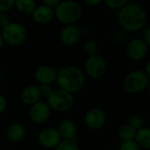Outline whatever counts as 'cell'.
<instances>
[{
    "label": "cell",
    "mask_w": 150,
    "mask_h": 150,
    "mask_svg": "<svg viewBox=\"0 0 150 150\" xmlns=\"http://www.w3.org/2000/svg\"><path fill=\"white\" fill-rule=\"evenodd\" d=\"M145 10L135 3H127L118 11V21L126 31L135 33L142 30L147 24Z\"/></svg>",
    "instance_id": "6da1fadb"
},
{
    "label": "cell",
    "mask_w": 150,
    "mask_h": 150,
    "mask_svg": "<svg viewBox=\"0 0 150 150\" xmlns=\"http://www.w3.org/2000/svg\"><path fill=\"white\" fill-rule=\"evenodd\" d=\"M55 83L59 89L73 95L83 88L85 84V75L76 66H66L57 71Z\"/></svg>",
    "instance_id": "7a4b0ae2"
},
{
    "label": "cell",
    "mask_w": 150,
    "mask_h": 150,
    "mask_svg": "<svg viewBox=\"0 0 150 150\" xmlns=\"http://www.w3.org/2000/svg\"><path fill=\"white\" fill-rule=\"evenodd\" d=\"M54 14L62 24L75 25L83 15V7L76 1H62L54 10Z\"/></svg>",
    "instance_id": "3957f363"
},
{
    "label": "cell",
    "mask_w": 150,
    "mask_h": 150,
    "mask_svg": "<svg viewBox=\"0 0 150 150\" xmlns=\"http://www.w3.org/2000/svg\"><path fill=\"white\" fill-rule=\"evenodd\" d=\"M46 103L51 111L64 112L72 108L74 105V97L72 94L58 88L52 91L50 95L47 98Z\"/></svg>",
    "instance_id": "277c9868"
},
{
    "label": "cell",
    "mask_w": 150,
    "mask_h": 150,
    "mask_svg": "<svg viewBox=\"0 0 150 150\" xmlns=\"http://www.w3.org/2000/svg\"><path fill=\"white\" fill-rule=\"evenodd\" d=\"M149 85V77L141 69L130 71L124 78V89L131 94H137L144 91Z\"/></svg>",
    "instance_id": "5b68a950"
},
{
    "label": "cell",
    "mask_w": 150,
    "mask_h": 150,
    "mask_svg": "<svg viewBox=\"0 0 150 150\" xmlns=\"http://www.w3.org/2000/svg\"><path fill=\"white\" fill-rule=\"evenodd\" d=\"M4 43L10 46H19L26 38V29L18 22H10L1 30Z\"/></svg>",
    "instance_id": "8992f818"
},
{
    "label": "cell",
    "mask_w": 150,
    "mask_h": 150,
    "mask_svg": "<svg viewBox=\"0 0 150 150\" xmlns=\"http://www.w3.org/2000/svg\"><path fill=\"white\" fill-rule=\"evenodd\" d=\"M107 69V63L105 59L99 55L95 54L89 56L84 63V70L87 76L91 79L101 78Z\"/></svg>",
    "instance_id": "52a82bcc"
},
{
    "label": "cell",
    "mask_w": 150,
    "mask_h": 150,
    "mask_svg": "<svg viewBox=\"0 0 150 150\" xmlns=\"http://www.w3.org/2000/svg\"><path fill=\"white\" fill-rule=\"evenodd\" d=\"M149 46L141 38H134L127 45L126 52L128 58L134 62L142 61L148 54Z\"/></svg>",
    "instance_id": "ba28073f"
},
{
    "label": "cell",
    "mask_w": 150,
    "mask_h": 150,
    "mask_svg": "<svg viewBox=\"0 0 150 150\" xmlns=\"http://www.w3.org/2000/svg\"><path fill=\"white\" fill-rule=\"evenodd\" d=\"M38 142L41 147L47 149H54L62 142V138L56 128L46 127L39 133Z\"/></svg>",
    "instance_id": "9c48e42d"
},
{
    "label": "cell",
    "mask_w": 150,
    "mask_h": 150,
    "mask_svg": "<svg viewBox=\"0 0 150 150\" xmlns=\"http://www.w3.org/2000/svg\"><path fill=\"white\" fill-rule=\"evenodd\" d=\"M29 119L35 124H43L49 119L51 110L47 104L43 101H38L29 108Z\"/></svg>",
    "instance_id": "30bf717a"
},
{
    "label": "cell",
    "mask_w": 150,
    "mask_h": 150,
    "mask_svg": "<svg viewBox=\"0 0 150 150\" xmlns=\"http://www.w3.org/2000/svg\"><path fill=\"white\" fill-rule=\"evenodd\" d=\"M106 117L103 110L94 107L87 111L84 115V124L91 130H99L105 124Z\"/></svg>",
    "instance_id": "8fae6325"
},
{
    "label": "cell",
    "mask_w": 150,
    "mask_h": 150,
    "mask_svg": "<svg viewBox=\"0 0 150 150\" xmlns=\"http://www.w3.org/2000/svg\"><path fill=\"white\" fill-rule=\"evenodd\" d=\"M81 32L78 26L76 25H65L60 33L61 41L66 46H74L76 45L81 38Z\"/></svg>",
    "instance_id": "7c38bea8"
},
{
    "label": "cell",
    "mask_w": 150,
    "mask_h": 150,
    "mask_svg": "<svg viewBox=\"0 0 150 150\" xmlns=\"http://www.w3.org/2000/svg\"><path fill=\"white\" fill-rule=\"evenodd\" d=\"M57 71L50 66H40L34 72V78L40 84H50L55 82Z\"/></svg>",
    "instance_id": "4fadbf2b"
},
{
    "label": "cell",
    "mask_w": 150,
    "mask_h": 150,
    "mask_svg": "<svg viewBox=\"0 0 150 150\" xmlns=\"http://www.w3.org/2000/svg\"><path fill=\"white\" fill-rule=\"evenodd\" d=\"M54 17V11L44 4L36 5L35 9L32 13V18L33 21L39 25H46L52 21L53 18Z\"/></svg>",
    "instance_id": "5bb4252c"
},
{
    "label": "cell",
    "mask_w": 150,
    "mask_h": 150,
    "mask_svg": "<svg viewBox=\"0 0 150 150\" xmlns=\"http://www.w3.org/2000/svg\"><path fill=\"white\" fill-rule=\"evenodd\" d=\"M25 127L23 124L15 122L11 125L6 129L5 136L8 142L11 143H18L20 142L25 136Z\"/></svg>",
    "instance_id": "9a60e30c"
},
{
    "label": "cell",
    "mask_w": 150,
    "mask_h": 150,
    "mask_svg": "<svg viewBox=\"0 0 150 150\" xmlns=\"http://www.w3.org/2000/svg\"><path fill=\"white\" fill-rule=\"evenodd\" d=\"M56 129L62 140H74L76 134V127L70 120H62Z\"/></svg>",
    "instance_id": "2e32d148"
},
{
    "label": "cell",
    "mask_w": 150,
    "mask_h": 150,
    "mask_svg": "<svg viewBox=\"0 0 150 150\" xmlns=\"http://www.w3.org/2000/svg\"><path fill=\"white\" fill-rule=\"evenodd\" d=\"M21 100L24 104L27 105H33V104L40 101V95L38 90V86L34 84H30L25 87L21 92Z\"/></svg>",
    "instance_id": "e0dca14e"
},
{
    "label": "cell",
    "mask_w": 150,
    "mask_h": 150,
    "mask_svg": "<svg viewBox=\"0 0 150 150\" xmlns=\"http://www.w3.org/2000/svg\"><path fill=\"white\" fill-rule=\"evenodd\" d=\"M135 143L140 149H150V129L149 127H143L142 128L136 131L134 140Z\"/></svg>",
    "instance_id": "ac0fdd59"
},
{
    "label": "cell",
    "mask_w": 150,
    "mask_h": 150,
    "mask_svg": "<svg viewBox=\"0 0 150 150\" xmlns=\"http://www.w3.org/2000/svg\"><path fill=\"white\" fill-rule=\"evenodd\" d=\"M135 134H136V130L127 123L120 126L117 130L118 138L121 141V142L134 141L135 137Z\"/></svg>",
    "instance_id": "d6986e66"
},
{
    "label": "cell",
    "mask_w": 150,
    "mask_h": 150,
    "mask_svg": "<svg viewBox=\"0 0 150 150\" xmlns=\"http://www.w3.org/2000/svg\"><path fill=\"white\" fill-rule=\"evenodd\" d=\"M36 2L34 0H15L14 7L22 14H32L36 7Z\"/></svg>",
    "instance_id": "ffe728a7"
},
{
    "label": "cell",
    "mask_w": 150,
    "mask_h": 150,
    "mask_svg": "<svg viewBox=\"0 0 150 150\" xmlns=\"http://www.w3.org/2000/svg\"><path fill=\"white\" fill-rule=\"evenodd\" d=\"M83 50L84 54H87L89 57V56L98 54V44L96 43V41H94L92 40H88L83 43Z\"/></svg>",
    "instance_id": "44dd1931"
},
{
    "label": "cell",
    "mask_w": 150,
    "mask_h": 150,
    "mask_svg": "<svg viewBox=\"0 0 150 150\" xmlns=\"http://www.w3.org/2000/svg\"><path fill=\"white\" fill-rule=\"evenodd\" d=\"M54 150H80L74 140H62Z\"/></svg>",
    "instance_id": "7402d4cb"
},
{
    "label": "cell",
    "mask_w": 150,
    "mask_h": 150,
    "mask_svg": "<svg viewBox=\"0 0 150 150\" xmlns=\"http://www.w3.org/2000/svg\"><path fill=\"white\" fill-rule=\"evenodd\" d=\"M128 125H130L132 127H134L136 131L144 127V121H143V119L140 116V115H137V114H133L131 115L128 120H127V122Z\"/></svg>",
    "instance_id": "603a6c76"
},
{
    "label": "cell",
    "mask_w": 150,
    "mask_h": 150,
    "mask_svg": "<svg viewBox=\"0 0 150 150\" xmlns=\"http://www.w3.org/2000/svg\"><path fill=\"white\" fill-rule=\"evenodd\" d=\"M127 3V0H105V4L109 9L117 11L120 10Z\"/></svg>",
    "instance_id": "cb8c5ba5"
},
{
    "label": "cell",
    "mask_w": 150,
    "mask_h": 150,
    "mask_svg": "<svg viewBox=\"0 0 150 150\" xmlns=\"http://www.w3.org/2000/svg\"><path fill=\"white\" fill-rule=\"evenodd\" d=\"M15 0H0V13H7L14 7Z\"/></svg>",
    "instance_id": "d4e9b609"
},
{
    "label": "cell",
    "mask_w": 150,
    "mask_h": 150,
    "mask_svg": "<svg viewBox=\"0 0 150 150\" xmlns=\"http://www.w3.org/2000/svg\"><path fill=\"white\" fill-rule=\"evenodd\" d=\"M119 150H140V148L134 141L123 142L120 143Z\"/></svg>",
    "instance_id": "484cf974"
},
{
    "label": "cell",
    "mask_w": 150,
    "mask_h": 150,
    "mask_svg": "<svg viewBox=\"0 0 150 150\" xmlns=\"http://www.w3.org/2000/svg\"><path fill=\"white\" fill-rule=\"evenodd\" d=\"M38 90L40 97H46V98H47L53 91L52 86L50 84H39Z\"/></svg>",
    "instance_id": "4316f807"
},
{
    "label": "cell",
    "mask_w": 150,
    "mask_h": 150,
    "mask_svg": "<svg viewBox=\"0 0 150 150\" xmlns=\"http://www.w3.org/2000/svg\"><path fill=\"white\" fill-rule=\"evenodd\" d=\"M60 2H61L60 0H43L42 4H44L45 6H47L54 11L58 6Z\"/></svg>",
    "instance_id": "83f0119b"
},
{
    "label": "cell",
    "mask_w": 150,
    "mask_h": 150,
    "mask_svg": "<svg viewBox=\"0 0 150 150\" xmlns=\"http://www.w3.org/2000/svg\"><path fill=\"white\" fill-rule=\"evenodd\" d=\"M11 22L10 17L7 13H0V28L3 29Z\"/></svg>",
    "instance_id": "f1b7e54d"
},
{
    "label": "cell",
    "mask_w": 150,
    "mask_h": 150,
    "mask_svg": "<svg viewBox=\"0 0 150 150\" xmlns=\"http://www.w3.org/2000/svg\"><path fill=\"white\" fill-rule=\"evenodd\" d=\"M143 41L149 47L150 46V27H146L143 31Z\"/></svg>",
    "instance_id": "f546056e"
},
{
    "label": "cell",
    "mask_w": 150,
    "mask_h": 150,
    "mask_svg": "<svg viewBox=\"0 0 150 150\" xmlns=\"http://www.w3.org/2000/svg\"><path fill=\"white\" fill-rule=\"evenodd\" d=\"M7 107V100L4 96L0 94V114H2Z\"/></svg>",
    "instance_id": "4dcf8cb0"
},
{
    "label": "cell",
    "mask_w": 150,
    "mask_h": 150,
    "mask_svg": "<svg viewBox=\"0 0 150 150\" xmlns=\"http://www.w3.org/2000/svg\"><path fill=\"white\" fill-rule=\"evenodd\" d=\"M84 4L90 7H96L99 5L100 4H102V1L101 0H85Z\"/></svg>",
    "instance_id": "1f68e13d"
},
{
    "label": "cell",
    "mask_w": 150,
    "mask_h": 150,
    "mask_svg": "<svg viewBox=\"0 0 150 150\" xmlns=\"http://www.w3.org/2000/svg\"><path fill=\"white\" fill-rule=\"evenodd\" d=\"M143 71H144V73H145V74L150 78V62H148V63H147L146 69H145V70H143Z\"/></svg>",
    "instance_id": "d6a6232c"
},
{
    "label": "cell",
    "mask_w": 150,
    "mask_h": 150,
    "mask_svg": "<svg viewBox=\"0 0 150 150\" xmlns=\"http://www.w3.org/2000/svg\"><path fill=\"white\" fill-rule=\"evenodd\" d=\"M4 40H3V38H2V35H1V33H0V49L3 47V46H4Z\"/></svg>",
    "instance_id": "836d02e7"
},
{
    "label": "cell",
    "mask_w": 150,
    "mask_h": 150,
    "mask_svg": "<svg viewBox=\"0 0 150 150\" xmlns=\"http://www.w3.org/2000/svg\"><path fill=\"white\" fill-rule=\"evenodd\" d=\"M101 150H111V149H101Z\"/></svg>",
    "instance_id": "e575fe53"
}]
</instances>
